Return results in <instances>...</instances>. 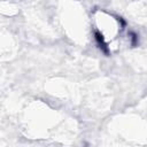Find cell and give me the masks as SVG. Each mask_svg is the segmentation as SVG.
<instances>
[{"instance_id":"1","label":"cell","mask_w":147,"mask_h":147,"mask_svg":"<svg viewBox=\"0 0 147 147\" xmlns=\"http://www.w3.org/2000/svg\"><path fill=\"white\" fill-rule=\"evenodd\" d=\"M121 18L115 17L105 11H98L95 15L96 23V39L100 41L103 48L110 51V44L115 39V37L121 33L122 24Z\"/></svg>"}]
</instances>
